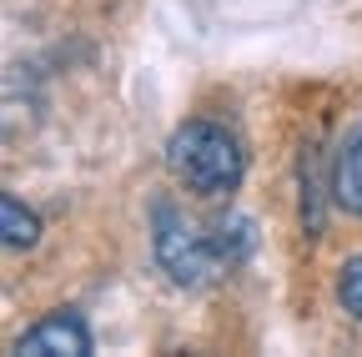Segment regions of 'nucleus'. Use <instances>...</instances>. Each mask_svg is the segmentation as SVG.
Returning a JSON list of instances; mask_svg holds the SVG:
<instances>
[{"label":"nucleus","instance_id":"5","mask_svg":"<svg viewBox=\"0 0 362 357\" xmlns=\"http://www.w3.org/2000/svg\"><path fill=\"white\" fill-rule=\"evenodd\" d=\"M0 232H6V247L11 252H30L40 242V216L21 201V197H0Z\"/></svg>","mask_w":362,"mask_h":357},{"label":"nucleus","instance_id":"4","mask_svg":"<svg viewBox=\"0 0 362 357\" xmlns=\"http://www.w3.org/2000/svg\"><path fill=\"white\" fill-rule=\"evenodd\" d=\"M332 197L342 211L362 216V121L347 126V136L337 146V161H332Z\"/></svg>","mask_w":362,"mask_h":357},{"label":"nucleus","instance_id":"3","mask_svg":"<svg viewBox=\"0 0 362 357\" xmlns=\"http://www.w3.org/2000/svg\"><path fill=\"white\" fill-rule=\"evenodd\" d=\"M16 352L21 357H86L90 352V327L81 322V312H51L40 317L35 327H25L16 337Z\"/></svg>","mask_w":362,"mask_h":357},{"label":"nucleus","instance_id":"2","mask_svg":"<svg viewBox=\"0 0 362 357\" xmlns=\"http://www.w3.org/2000/svg\"><path fill=\"white\" fill-rule=\"evenodd\" d=\"M151 247H156L161 272H166L176 287H202V282H211L216 267L226 262L221 247H216V237L202 232L176 201H156V206H151Z\"/></svg>","mask_w":362,"mask_h":357},{"label":"nucleus","instance_id":"6","mask_svg":"<svg viewBox=\"0 0 362 357\" xmlns=\"http://www.w3.org/2000/svg\"><path fill=\"white\" fill-rule=\"evenodd\" d=\"M337 302H342V312H352V317L362 322V257L342 262V272H337Z\"/></svg>","mask_w":362,"mask_h":357},{"label":"nucleus","instance_id":"1","mask_svg":"<svg viewBox=\"0 0 362 357\" xmlns=\"http://www.w3.org/2000/svg\"><path fill=\"white\" fill-rule=\"evenodd\" d=\"M166 171L176 176L192 197H206V201H221L242 187L247 176V151L237 141V131H226L221 121H181L166 141Z\"/></svg>","mask_w":362,"mask_h":357}]
</instances>
